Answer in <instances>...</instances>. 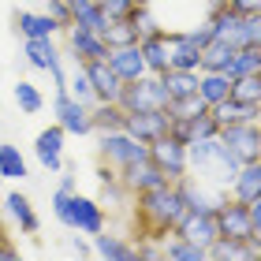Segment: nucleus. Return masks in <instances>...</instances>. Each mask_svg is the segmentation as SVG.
<instances>
[{
  "label": "nucleus",
  "instance_id": "39",
  "mask_svg": "<svg viewBox=\"0 0 261 261\" xmlns=\"http://www.w3.org/2000/svg\"><path fill=\"white\" fill-rule=\"evenodd\" d=\"M228 8H235L239 15H254V11H261V0H228Z\"/></svg>",
  "mask_w": 261,
  "mask_h": 261
},
{
  "label": "nucleus",
  "instance_id": "16",
  "mask_svg": "<svg viewBox=\"0 0 261 261\" xmlns=\"http://www.w3.org/2000/svg\"><path fill=\"white\" fill-rule=\"evenodd\" d=\"M0 205H4V213L11 217V224H15L22 235H38L41 220H38V213H34V205H30V198H27V194L8 191L4 198H0Z\"/></svg>",
  "mask_w": 261,
  "mask_h": 261
},
{
  "label": "nucleus",
  "instance_id": "26",
  "mask_svg": "<svg viewBox=\"0 0 261 261\" xmlns=\"http://www.w3.org/2000/svg\"><path fill=\"white\" fill-rule=\"evenodd\" d=\"M231 56H235V45L213 38L209 45H201V64H198V71H224V75H228Z\"/></svg>",
  "mask_w": 261,
  "mask_h": 261
},
{
  "label": "nucleus",
  "instance_id": "13",
  "mask_svg": "<svg viewBox=\"0 0 261 261\" xmlns=\"http://www.w3.org/2000/svg\"><path fill=\"white\" fill-rule=\"evenodd\" d=\"M64 138H67V130L60 123L45 127L41 135L34 138V157H38V164L45 172H60L64 168Z\"/></svg>",
  "mask_w": 261,
  "mask_h": 261
},
{
  "label": "nucleus",
  "instance_id": "27",
  "mask_svg": "<svg viewBox=\"0 0 261 261\" xmlns=\"http://www.w3.org/2000/svg\"><path fill=\"white\" fill-rule=\"evenodd\" d=\"M123 109L116 101H93L90 105V120H93V130H123Z\"/></svg>",
  "mask_w": 261,
  "mask_h": 261
},
{
  "label": "nucleus",
  "instance_id": "9",
  "mask_svg": "<svg viewBox=\"0 0 261 261\" xmlns=\"http://www.w3.org/2000/svg\"><path fill=\"white\" fill-rule=\"evenodd\" d=\"M64 38H67V53L75 64H90V60H109V41L101 34H93L86 27H64Z\"/></svg>",
  "mask_w": 261,
  "mask_h": 261
},
{
  "label": "nucleus",
  "instance_id": "19",
  "mask_svg": "<svg viewBox=\"0 0 261 261\" xmlns=\"http://www.w3.org/2000/svg\"><path fill=\"white\" fill-rule=\"evenodd\" d=\"M168 64L183 71H198L201 64V45L191 34H168Z\"/></svg>",
  "mask_w": 261,
  "mask_h": 261
},
{
  "label": "nucleus",
  "instance_id": "38",
  "mask_svg": "<svg viewBox=\"0 0 261 261\" xmlns=\"http://www.w3.org/2000/svg\"><path fill=\"white\" fill-rule=\"evenodd\" d=\"M45 11H49L60 27H71V4L67 0H45Z\"/></svg>",
  "mask_w": 261,
  "mask_h": 261
},
{
  "label": "nucleus",
  "instance_id": "31",
  "mask_svg": "<svg viewBox=\"0 0 261 261\" xmlns=\"http://www.w3.org/2000/svg\"><path fill=\"white\" fill-rule=\"evenodd\" d=\"M209 105L198 97V93H187V97H172L168 101V116L172 120H194V116H205Z\"/></svg>",
  "mask_w": 261,
  "mask_h": 261
},
{
  "label": "nucleus",
  "instance_id": "32",
  "mask_svg": "<svg viewBox=\"0 0 261 261\" xmlns=\"http://www.w3.org/2000/svg\"><path fill=\"white\" fill-rule=\"evenodd\" d=\"M257 71H261V53H257V45H250V49H235L231 64H228V75H231V79H239V75H257Z\"/></svg>",
  "mask_w": 261,
  "mask_h": 261
},
{
  "label": "nucleus",
  "instance_id": "20",
  "mask_svg": "<svg viewBox=\"0 0 261 261\" xmlns=\"http://www.w3.org/2000/svg\"><path fill=\"white\" fill-rule=\"evenodd\" d=\"M90 239H93V254H97V257H109V261H135L138 257V246L127 243L123 235H112L109 228L97 231V235H90Z\"/></svg>",
  "mask_w": 261,
  "mask_h": 261
},
{
  "label": "nucleus",
  "instance_id": "21",
  "mask_svg": "<svg viewBox=\"0 0 261 261\" xmlns=\"http://www.w3.org/2000/svg\"><path fill=\"white\" fill-rule=\"evenodd\" d=\"M209 116L217 120V127H228V123H246V120H257V105H246V101L224 97V101H217V105H209Z\"/></svg>",
  "mask_w": 261,
  "mask_h": 261
},
{
  "label": "nucleus",
  "instance_id": "4",
  "mask_svg": "<svg viewBox=\"0 0 261 261\" xmlns=\"http://www.w3.org/2000/svg\"><path fill=\"white\" fill-rule=\"evenodd\" d=\"M97 149H101V161H109V168H116V172L149 157V146L138 142L135 135H127V130H101Z\"/></svg>",
  "mask_w": 261,
  "mask_h": 261
},
{
  "label": "nucleus",
  "instance_id": "42",
  "mask_svg": "<svg viewBox=\"0 0 261 261\" xmlns=\"http://www.w3.org/2000/svg\"><path fill=\"white\" fill-rule=\"evenodd\" d=\"M257 123H261V105H257Z\"/></svg>",
  "mask_w": 261,
  "mask_h": 261
},
{
  "label": "nucleus",
  "instance_id": "48",
  "mask_svg": "<svg viewBox=\"0 0 261 261\" xmlns=\"http://www.w3.org/2000/svg\"><path fill=\"white\" fill-rule=\"evenodd\" d=\"M67 4H71V0H67Z\"/></svg>",
  "mask_w": 261,
  "mask_h": 261
},
{
  "label": "nucleus",
  "instance_id": "23",
  "mask_svg": "<svg viewBox=\"0 0 261 261\" xmlns=\"http://www.w3.org/2000/svg\"><path fill=\"white\" fill-rule=\"evenodd\" d=\"M142 56H146V67L153 71V75H164L172 64H168V34H149V38H142Z\"/></svg>",
  "mask_w": 261,
  "mask_h": 261
},
{
  "label": "nucleus",
  "instance_id": "18",
  "mask_svg": "<svg viewBox=\"0 0 261 261\" xmlns=\"http://www.w3.org/2000/svg\"><path fill=\"white\" fill-rule=\"evenodd\" d=\"M15 30L22 38H56V34H64V27L49 11H15Z\"/></svg>",
  "mask_w": 261,
  "mask_h": 261
},
{
  "label": "nucleus",
  "instance_id": "44",
  "mask_svg": "<svg viewBox=\"0 0 261 261\" xmlns=\"http://www.w3.org/2000/svg\"><path fill=\"white\" fill-rule=\"evenodd\" d=\"M257 157H261V146H257Z\"/></svg>",
  "mask_w": 261,
  "mask_h": 261
},
{
  "label": "nucleus",
  "instance_id": "35",
  "mask_svg": "<svg viewBox=\"0 0 261 261\" xmlns=\"http://www.w3.org/2000/svg\"><path fill=\"white\" fill-rule=\"evenodd\" d=\"M101 38L109 41V49H116V45H130V41H138V34H135V27H130V19H112L109 27H105Z\"/></svg>",
  "mask_w": 261,
  "mask_h": 261
},
{
  "label": "nucleus",
  "instance_id": "10",
  "mask_svg": "<svg viewBox=\"0 0 261 261\" xmlns=\"http://www.w3.org/2000/svg\"><path fill=\"white\" fill-rule=\"evenodd\" d=\"M168 127H172V116L168 109H146V112H127L123 116V130L127 135H135L138 142H157L168 135Z\"/></svg>",
  "mask_w": 261,
  "mask_h": 261
},
{
  "label": "nucleus",
  "instance_id": "15",
  "mask_svg": "<svg viewBox=\"0 0 261 261\" xmlns=\"http://www.w3.org/2000/svg\"><path fill=\"white\" fill-rule=\"evenodd\" d=\"M82 67H86V75H90L93 97H97V101H120L123 79L109 67V60H90V64H82Z\"/></svg>",
  "mask_w": 261,
  "mask_h": 261
},
{
  "label": "nucleus",
  "instance_id": "11",
  "mask_svg": "<svg viewBox=\"0 0 261 261\" xmlns=\"http://www.w3.org/2000/svg\"><path fill=\"white\" fill-rule=\"evenodd\" d=\"M217 138H220L239 161H254V157H257V146H261V123H257V120L228 123V127L217 130Z\"/></svg>",
  "mask_w": 261,
  "mask_h": 261
},
{
  "label": "nucleus",
  "instance_id": "24",
  "mask_svg": "<svg viewBox=\"0 0 261 261\" xmlns=\"http://www.w3.org/2000/svg\"><path fill=\"white\" fill-rule=\"evenodd\" d=\"M231 93V75L224 71H198V97L205 105H217Z\"/></svg>",
  "mask_w": 261,
  "mask_h": 261
},
{
  "label": "nucleus",
  "instance_id": "22",
  "mask_svg": "<svg viewBox=\"0 0 261 261\" xmlns=\"http://www.w3.org/2000/svg\"><path fill=\"white\" fill-rule=\"evenodd\" d=\"M71 22L75 27H86L93 34H105V27H109V15H105V8L97 4V0H71Z\"/></svg>",
  "mask_w": 261,
  "mask_h": 261
},
{
  "label": "nucleus",
  "instance_id": "8",
  "mask_svg": "<svg viewBox=\"0 0 261 261\" xmlns=\"http://www.w3.org/2000/svg\"><path fill=\"white\" fill-rule=\"evenodd\" d=\"M53 116H56V123H60L67 135H90L93 130V120H90V105L86 101H79V97H71L67 90H56V101H53Z\"/></svg>",
  "mask_w": 261,
  "mask_h": 261
},
{
  "label": "nucleus",
  "instance_id": "37",
  "mask_svg": "<svg viewBox=\"0 0 261 261\" xmlns=\"http://www.w3.org/2000/svg\"><path fill=\"white\" fill-rule=\"evenodd\" d=\"M105 8V15L109 19H130V11L138 8V0H97Z\"/></svg>",
  "mask_w": 261,
  "mask_h": 261
},
{
  "label": "nucleus",
  "instance_id": "36",
  "mask_svg": "<svg viewBox=\"0 0 261 261\" xmlns=\"http://www.w3.org/2000/svg\"><path fill=\"white\" fill-rule=\"evenodd\" d=\"M209 257L213 261H224V257H243V261H250V250H246V243H239V239H220L209 246Z\"/></svg>",
  "mask_w": 261,
  "mask_h": 261
},
{
  "label": "nucleus",
  "instance_id": "1",
  "mask_svg": "<svg viewBox=\"0 0 261 261\" xmlns=\"http://www.w3.org/2000/svg\"><path fill=\"white\" fill-rule=\"evenodd\" d=\"M183 213H187V201L175 183H161V187H149V191L135 194V217L149 231V239H164L168 231H175Z\"/></svg>",
  "mask_w": 261,
  "mask_h": 261
},
{
  "label": "nucleus",
  "instance_id": "33",
  "mask_svg": "<svg viewBox=\"0 0 261 261\" xmlns=\"http://www.w3.org/2000/svg\"><path fill=\"white\" fill-rule=\"evenodd\" d=\"M228 97L246 101V105H261V71H257V75H239V79H231V93H228Z\"/></svg>",
  "mask_w": 261,
  "mask_h": 261
},
{
  "label": "nucleus",
  "instance_id": "25",
  "mask_svg": "<svg viewBox=\"0 0 261 261\" xmlns=\"http://www.w3.org/2000/svg\"><path fill=\"white\" fill-rule=\"evenodd\" d=\"M224 41L235 45V49H250V45H257L261 41V11H254V15H239Z\"/></svg>",
  "mask_w": 261,
  "mask_h": 261
},
{
  "label": "nucleus",
  "instance_id": "3",
  "mask_svg": "<svg viewBox=\"0 0 261 261\" xmlns=\"http://www.w3.org/2000/svg\"><path fill=\"white\" fill-rule=\"evenodd\" d=\"M168 101H172V93L164 86V79L149 71V75H142L135 82H123L116 105H120L123 112H146V109H168Z\"/></svg>",
  "mask_w": 261,
  "mask_h": 261
},
{
  "label": "nucleus",
  "instance_id": "34",
  "mask_svg": "<svg viewBox=\"0 0 261 261\" xmlns=\"http://www.w3.org/2000/svg\"><path fill=\"white\" fill-rule=\"evenodd\" d=\"M67 93H71V97H79V101H86V105L97 101V97H93V86H90V75H86V67H82V64H75V71L67 75Z\"/></svg>",
  "mask_w": 261,
  "mask_h": 261
},
{
  "label": "nucleus",
  "instance_id": "46",
  "mask_svg": "<svg viewBox=\"0 0 261 261\" xmlns=\"http://www.w3.org/2000/svg\"><path fill=\"white\" fill-rule=\"evenodd\" d=\"M138 4H146V0H138Z\"/></svg>",
  "mask_w": 261,
  "mask_h": 261
},
{
  "label": "nucleus",
  "instance_id": "47",
  "mask_svg": "<svg viewBox=\"0 0 261 261\" xmlns=\"http://www.w3.org/2000/svg\"><path fill=\"white\" fill-rule=\"evenodd\" d=\"M0 183H4V175H0Z\"/></svg>",
  "mask_w": 261,
  "mask_h": 261
},
{
  "label": "nucleus",
  "instance_id": "17",
  "mask_svg": "<svg viewBox=\"0 0 261 261\" xmlns=\"http://www.w3.org/2000/svg\"><path fill=\"white\" fill-rule=\"evenodd\" d=\"M257 194H261V157L243 161L235 179L228 183V198H235V201H254Z\"/></svg>",
  "mask_w": 261,
  "mask_h": 261
},
{
  "label": "nucleus",
  "instance_id": "43",
  "mask_svg": "<svg viewBox=\"0 0 261 261\" xmlns=\"http://www.w3.org/2000/svg\"><path fill=\"white\" fill-rule=\"evenodd\" d=\"M213 4H228V0H213Z\"/></svg>",
  "mask_w": 261,
  "mask_h": 261
},
{
  "label": "nucleus",
  "instance_id": "29",
  "mask_svg": "<svg viewBox=\"0 0 261 261\" xmlns=\"http://www.w3.org/2000/svg\"><path fill=\"white\" fill-rule=\"evenodd\" d=\"M161 79H164V86H168V93H172V97H187V93H198V71L168 67Z\"/></svg>",
  "mask_w": 261,
  "mask_h": 261
},
{
  "label": "nucleus",
  "instance_id": "2",
  "mask_svg": "<svg viewBox=\"0 0 261 261\" xmlns=\"http://www.w3.org/2000/svg\"><path fill=\"white\" fill-rule=\"evenodd\" d=\"M53 217L60 220L67 231H79V235H97V231H105V224H109L101 201H93V198L79 194V191H71V194L53 191Z\"/></svg>",
  "mask_w": 261,
  "mask_h": 261
},
{
  "label": "nucleus",
  "instance_id": "30",
  "mask_svg": "<svg viewBox=\"0 0 261 261\" xmlns=\"http://www.w3.org/2000/svg\"><path fill=\"white\" fill-rule=\"evenodd\" d=\"M11 97H15L19 112H27V116H38V112L45 109V97H41V90L34 86V82H27V79H19V82H15Z\"/></svg>",
  "mask_w": 261,
  "mask_h": 261
},
{
  "label": "nucleus",
  "instance_id": "6",
  "mask_svg": "<svg viewBox=\"0 0 261 261\" xmlns=\"http://www.w3.org/2000/svg\"><path fill=\"white\" fill-rule=\"evenodd\" d=\"M213 217H217V231L224 239H239L246 243L254 235V224H250V205L246 201H235V198H224L217 209H213Z\"/></svg>",
  "mask_w": 261,
  "mask_h": 261
},
{
  "label": "nucleus",
  "instance_id": "41",
  "mask_svg": "<svg viewBox=\"0 0 261 261\" xmlns=\"http://www.w3.org/2000/svg\"><path fill=\"white\" fill-rule=\"evenodd\" d=\"M0 231H4V205H0Z\"/></svg>",
  "mask_w": 261,
  "mask_h": 261
},
{
  "label": "nucleus",
  "instance_id": "7",
  "mask_svg": "<svg viewBox=\"0 0 261 261\" xmlns=\"http://www.w3.org/2000/svg\"><path fill=\"white\" fill-rule=\"evenodd\" d=\"M149 161L168 175V183H179L183 175L191 172V164H187V146H183V142H175L172 135L149 142Z\"/></svg>",
  "mask_w": 261,
  "mask_h": 261
},
{
  "label": "nucleus",
  "instance_id": "45",
  "mask_svg": "<svg viewBox=\"0 0 261 261\" xmlns=\"http://www.w3.org/2000/svg\"><path fill=\"white\" fill-rule=\"evenodd\" d=\"M257 53H261V41H257Z\"/></svg>",
  "mask_w": 261,
  "mask_h": 261
},
{
  "label": "nucleus",
  "instance_id": "40",
  "mask_svg": "<svg viewBox=\"0 0 261 261\" xmlns=\"http://www.w3.org/2000/svg\"><path fill=\"white\" fill-rule=\"evenodd\" d=\"M11 257H19V250L11 243H4V231H0V261H11Z\"/></svg>",
  "mask_w": 261,
  "mask_h": 261
},
{
  "label": "nucleus",
  "instance_id": "14",
  "mask_svg": "<svg viewBox=\"0 0 261 261\" xmlns=\"http://www.w3.org/2000/svg\"><path fill=\"white\" fill-rule=\"evenodd\" d=\"M109 67L120 75L123 82H135L142 75H149L146 67V56H142V45L130 41V45H116V49H109Z\"/></svg>",
  "mask_w": 261,
  "mask_h": 261
},
{
  "label": "nucleus",
  "instance_id": "28",
  "mask_svg": "<svg viewBox=\"0 0 261 261\" xmlns=\"http://www.w3.org/2000/svg\"><path fill=\"white\" fill-rule=\"evenodd\" d=\"M0 175H4V179H19V183L30 175L27 157H22L19 146H11V142H0Z\"/></svg>",
  "mask_w": 261,
  "mask_h": 261
},
{
  "label": "nucleus",
  "instance_id": "5",
  "mask_svg": "<svg viewBox=\"0 0 261 261\" xmlns=\"http://www.w3.org/2000/svg\"><path fill=\"white\" fill-rule=\"evenodd\" d=\"M22 56H27L30 67L49 71L56 90H67V71L60 64V49H56V38H22Z\"/></svg>",
  "mask_w": 261,
  "mask_h": 261
},
{
  "label": "nucleus",
  "instance_id": "12",
  "mask_svg": "<svg viewBox=\"0 0 261 261\" xmlns=\"http://www.w3.org/2000/svg\"><path fill=\"white\" fill-rule=\"evenodd\" d=\"M175 235L187 243H198V246H209L220 239V231H217V217L213 213H198V209H187L183 213V220L175 224Z\"/></svg>",
  "mask_w": 261,
  "mask_h": 261
}]
</instances>
